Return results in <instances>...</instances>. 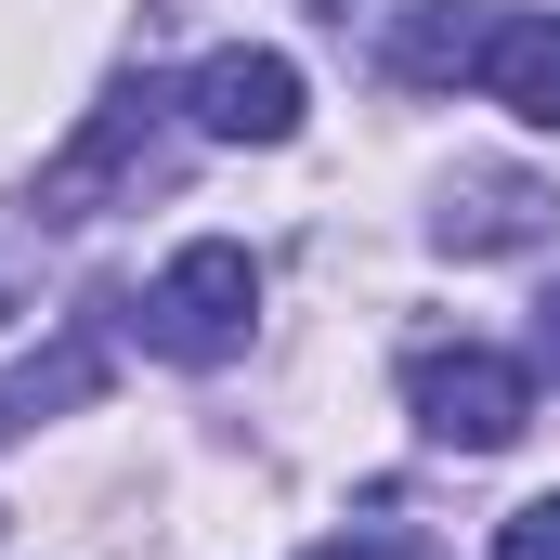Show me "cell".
<instances>
[{
    "label": "cell",
    "mask_w": 560,
    "mask_h": 560,
    "mask_svg": "<svg viewBox=\"0 0 560 560\" xmlns=\"http://www.w3.org/2000/svg\"><path fill=\"white\" fill-rule=\"evenodd\" d=\"M248 313H261V261H248L235 235H196L170 275L143 287V339H156L170 365H235V352H248Z\"/></svg>",
    "instance_id": "cell-2"
},
{
    "label": "cell",
    "mask_w": 560,
    "mask_h": 560,
    "mask_svg": "<svg viewBox=\"0 0 560 560\" xmlns=\"http://www.w3.org/2000/svg\"><path fill=\"white\" fill-rule=\"evenodd\" d=\"M405 418L456 456H509L535 430V365H509L482 339H430V352H405Z\"/></svg>",
    "instance_id": "cell-1"
},
{
    "label": "cell",
    "mask_w": 560,
    "mask_h": 560,
    "mask_svg": "<svg viewBox=\"0 0 560 560\" xmlns=\"http://www.w3.org/2000/svg\"><path fill=\"white\" fill-rule=\"evenodd\" d=\"M482 39H495V0H418L392 26V79L405 92H456V79H482Z\"/></svg>",
    "instance_id": "cell-7"
},
{
    "label": "cell",
    "mask_w": 560,
    "mask_h": 560,
    "mask_svg": "<svg viewBox=\"0 0 560 560\" xmlns=\"http://www.w3.org/2000/svg\"><path fill=\"white\" fill-rule=\"evenodd\" d=\"M183 118H196L209 143H287L300 131V66L235 39V52H209V66L183 79Z\"/></svg>",
    "instance_id": "cell-4"
},
{
    "label": "cell",
    "mask_w": 560,
    "mask_h": 560,
    "mask_svg": "<svg viewBox=\"0 0 560 560\" xmlns=\"http://www.w3.org/2000/svg\"><path fill=\"white\" fill-rule=\"evenodd\" d=\"M0 326H13V287H0Z\"/></svg>",
    "instance_id": "cell-13"
},
{
    "label": "cell",
    "mask_w": 560,
    "mask_h": 560,
    "mask_svg": "<svg viewBox=\"0 0 560 560\" xmlns=\"http://www.w3.org/2000/svg\"><path fill=\"white\" fill-rule=\"evenodd\" d=\"M156 118H170V92H156V79H118V92L79 118V143L39 170V222H92L105 196L156 183Z\"/></svg>",
    "instance_id": "cell-3"
},
{
    "label": "cell",
    "mask_w": 560,
    "mask_h": 560,
    "mask_svg": "<svg viewBox=\"0 0 560 560\" xmlns=\"http://www.w3.org/2000/svg\"><path fill=\"white\" fill-rule=\"evenodd\" d=\"M105 313H118V300H79V313H66V339H52V352H26V365L0 378V430L66 418V405H92V392H105Z\"/></svg>",
    "instance_id": "cell-6"
},
{
    "label": "cell",
    "mask_w": 560,
    "mask_h": 560,
    "mask_svg": "<svg viewBox=\"0 0 560 560\" xmlns=\"http://www.w3.org/2000/svg\"><path fill=\"white\" fill-rule=\"evenodd\" d=\"M535 378H560V275H548V300H535Z\"/></svg>",
    "instance_id": "cell-11"
},
{
    "label": "cell",
    "mask_w": 560,
    "mask_h": 560,
    "mask_svg": "<svg viewBox=\"0 0 560 560\" xmlns=\"http://www.w3.org/2000/svg\"><path fill=\"white\" fill-rule=\"evenodd\" d=\"M313 560H430L418 535H339V548H313Z\"/></svg>",
    "instance_id": "cell-10"
},
{
    "label": "cell",
    "mask_w": 560,
    "mask_h": 560,
    "mask_svg": "<svg viewBox=\"0 0 560 560\" xmlns=\"http://www.w3.org/2000/svg\"><path fill=\"white\" fill-rule=\"evenodd\" d=\"M313 13H326V26H352V13H365V0H313Z\"/></svg>",
    "instance_id": "cell-12"
},
{
    "label": "cell",
    "mask_w": 560,
    "mask_h": 560,
    "mask_svg": "<svg viewBox=\"0 0 560 560\" xmlns=\"http://www.w3.org/2000/svg\"><path fill=\"white\" fill-rule=\"evenodd\" d=\"M495 560H560V495L509 509V522H495Z\"/></svg>",
    "instance_id": "cell-9"
},
{
    "label": "cell",
    "mask_w": 560,
    "mask_h": 560,
    "mask_svg": "<svg viewBox=\"0 0 560 560\" xmlns=\"http://www.w3.org/2000/svg\"><path fill=\"white\" fill-rule=\"evenodd\" d=\"M482 92H495L522 131H560V13H495V39H482Z\"/></svg>",
    "instance_id": "cell-8"
},
{
    "label": "cell",
    "mask_w": 560,
    "mask_h": 560,
    "mask_svg": "<svg viewBox=\"0 0 560 560\" xmlns=\"http://www.w3.org/2000/svg\"><path fill=\"white\" fill-rule=\"evenodd\" d=\"M560 222V196L535 170H456L443 183V209H430V248H456V261H495V248H535Z\"/></svg>",
    "instance_id": "cell-5"
}]
</instances>
